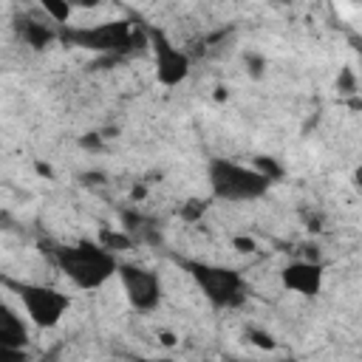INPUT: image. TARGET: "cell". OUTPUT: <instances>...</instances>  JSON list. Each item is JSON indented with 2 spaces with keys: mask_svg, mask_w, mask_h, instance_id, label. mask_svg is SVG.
<instances>
[{
  "mask_svg": "<svg viewBox=\"0 0 362 362\" xmlns=\"http://www.w3.org/2000/svg\"><path fill=\"white\" fill-rule=\"evenodd\" d=\"M14 291H17V300L25 311L28 322L42 331L57 328L71 308V297L45 283H14Z\"/></svg>",
  "mask_w": 362,
  "mask_h": 362,
  "instance_id": "cell-4",
  "label": "cell"
},
{
  "mask_svg": "<svg viewBox=\"0 0 362 362\" xmlns=\"http://www.w3.org/2000/svg\"><path fill=\"white\" fill-rule=\"evenodd\" d=\"M119 283H122V291L130 303V308L141 311V314H150L158 308L161 303V280L153 269H144V266H136V263H119Z\"/></svg>",
  "mask_w": 362,
  "mask_h": 362,
  "instance_id": "cell-7",
  "label": "cell"
},
{
  "mask_svg": "<svg viewBox=\"0 0 362 362\" xmlns=\"http://www.w3.org/2000/svg\"><path fill=\"white\" fill-rule=\"evenodd\" d=\"M246 339H249L252 345L263 348V351H274V345H277L272 334H266V331H257V328H249V331H246Z\"/></svg>",
  "mask_w": 362,
  "mask_h": 362,
  "instance_id": "cell-15",
  "label": "cell"
},
{
  "mask_svg": "<svg viewBox=\"0 0 362 362\" xmlns=\"http://www.w3.org/2000/svg\"><path fill=\"white\" fill-rule=\"evenodd\" d=\"M255 167H257L269 181H277V178L283 175V167H280L274 158H266V156H257V158H255Z\"/></svg>",
  "mask_w": 362,
  "mask_h": 362,
  "instance_id": "cell-14",
  "label": "cell"
},
{
  "mask_svg": "<svg viewBox=\"0 0 362 362\" xmlns=\"http://www.w3.org/2000/svg\"><path fill=\"white\" fill-rule=\"evenodd\" d=\"M204 212H206V201H204V198H189V201L181 204L178 218L187 221V223H198V221L204 218Z\"/></svg>",
  "mask_w": 362,
  "mask_h": 362,
  "instance_id": "cell-13",
  "label": "cell"
},
{
  "mask_svg": "<svg viewBox=\"0 0 362 362\" xmlns=\"http://www.w3.org/2000/svg\"><path fill=\"white\" fill-rule=\"evenodd\" d=\"M28 339L23 320H17L8 308H0V348H23Z\"/></svg>",
  "mask_w": 362,
  "mask_h": 362,
  "instance_id": "cell-9",
  "label": "cell"
},
{
  "mask_svg": "<svg viewBox=\"0 0 362 362\" xmlns=\"http://www.w3.org/2000/svg\"><path fill=\"white\" fill-rule=\"evenodd\" d=\"M354 184H356V187H362V167L354 173Z\"/></svg>",
  "mask_w": 362,
  "mask_h": 362,
  "instance_id": "cell-22",
  "label": "cell"
},
{
  "mask_svg": "<svg viewBox=\"0 0 362 362\" xmlns=\"http://www.w3.org/2000/svg\"><path fill=\"white\" fill-rule=\"evenodd\" d=\"M184 269L201 288V294L215 305V308H235L246 300V283L238 269L218 266V263H204V260H184Z\"/></svg>",
  "mask_w": 362,
  "mask_h": 362,
  "instance_id": "cell-3",
  "label": "cell"
},
{
  "mask_svg": "<svg viewBox=\"0 0 362 362\" xmlns=\"http://www.w3.org/2000/svg\"><path fill=\"white\" fill-rule=\"evenodd\" d=\"M232 249L240 252V255H255L257 252V240L252 235H235L232 238Z\"/></svg>",
  "mask_w": 362,
  "mask_h": 362,
  "instance_id": "cell-16",
  "label": "cell"
},
{
  "mask_svg": "<svg viewBox=\"0 0 362 362\" xmlns=\"http://www.w3.org/2000/svg\"><path fill=\"white\" fill-rule=\"evenodd\" d=\"M65 40L71 45L96 51V54H119L136 45V31L127 20H110L99 25H85V28H68Z\"/></svg>",
  "mask_w": 362,
  "mask_h": 362,
  "instance_id": "cell-5",
  "label": "cell"
},
{
  "mask_svg": "<svg viewBox=\"0 0 362 362\" xmlns=\"http://www.w3.org/2000/svg\"><path fill=\"white\" fill-rule=\"evenodd\" d=\"M158 339H161V345H167V348H173V345H175V334H170V331H161V334H158Z\"/></svg>",
  "mask_w": 362,
  "mask_h": 362,
  "instance_id": "cell-18",
  "label": "cell"
},
{
  "mask_svg": "<svg viewBox=\"0 0 362 362\" xmlns=\"http://www.w3.org/2000/svg\"><path fill=\"white\" fill-rule=\"evenodd\" d=\"M147 42L153 48V65H156V82L164 85V88H175L181 82H187L189 71H192V62H189V54L181 51L175 42L167 40L164 31L158 28H150L147 31Z\"/></svg>",
  "mask_w": 362,
  "mask_h": 362,
  "instance_id": "cell-6",
  "label": "cell"
},
{
  "mask_svg": "<svg viewBox=\"0 0 362 362\" xmlns=\"http://www.w3.org/2000/svg\"><path fill=\"white\" fill-rule=\"evenodd\" d=\"M34 167H37V173H40V175H48V178H51V175H54V170H51V167H48V164H42V161H37V164H34Z\"/></svg>",
  "mask_w": 362,
  "mask_h": 362,
  "instance_id": "cell-20",
  "label": "cell"
},
{
  "mask_svg": "<svg viewBox=\"0 0 362 362\" xmlns=\"http://www.w3.org/2000/svg\"><path fill=\"white\" fill-rule=\"evenodd\" d=\"M337 88H339L342 93H354V90H356V79H354L351 68H342V71H339V76H337Z\"/></svg>",
  "mask_w": 362,
  "mask_h": 362,
  "instance_id": "cell-17",
  "label": "cell"
},
{
  "mask_svg": "<svg viewBox=\"0 0 362 362\" xmlns=\"http://www.w3.org/2000/svg\"><path fill=\"white\" fill-rule=\"evenodd\" d=\"M54 260L59 272L82 291H96L119 274L116 252L105 249L99 240H79V243L59 246L54 252Z\"/></svg>",
  "mask_w": 362,
  "mask_h": 362,
  "instance_id": "cell-1",
  "label": "cell"
},
{
  "mask_svg": "<svg viewBox=\"0 0 362 362\" xmlns=\"http://www.w3.org/2000/svg\"><path fill=\"white\" fill-rule=\"evenodd\" d=\"M23 40H25L31 48H45L48 42H54V40H57V34H54L48 25L28 20V23L23 25Z\"/></svg>",
  "mask_w": 362,
  "mask_h": 362,
  "instance_id": "cell-10",
  "label": "cell"
},
{
  "mask_svg": "<svg viewBox=\"0 0 362 362\" xmlns=\"http://www.w3.org/2000/svg\"><path fill=\"white\" fill-rule=\"evenodd\" d=\"M82 144H85V147H96V144H99V139H96V136H90V139H82Z\"/></svg>",
  "mask_w": 362,
  "mask_h": 362,
  "instance_id": "cell-21",
  "label": "cell"
},
{
  "mask_svg": "<svg viewBox=\"0 0 362 362\" xmlns=\"http://www.w3.org/2000/svg\"><path fill=\"white\" fill-rule=\"evenodd\" d=\"M71 3H74L76 8H96L102 0H71Z\"/></svg>",
  "mask_w": 362,
  "mask_h": 362,
  "instance_id": "cell-19",
  "label": "cell"
},
{
  "mask_svg": "<svg viewBox=\"0 0 362 362\" xmlns=\"http://www.w3.org/2000/svg\"><path fill=\"white\" fill-rule=\"evenodd\" d=\"M206 184L212 198L218 201H257L269 192L274 181H269L255 164H238L232 158H212L206 164Z\"/></svg>",
  "mask_w": 362,
  "mask_h": 362,
  "instance_id": "cell-2",
  "label": "cell"
},
{
  "mask_svg": "<svg viewBox=\"0 0 362 362\" xmlns=\"http://www.w3.org/2000/svg\"><path fill=\"white\" fill-rule=\"evenodd\" d=\"M105 249H110V252H124V249H130V235H124V232H119V229H110V226H102L99 229V238H96Z\"/></svg>",
  "mask_w": 362,
  "mask_h": 362,
  "instance_id": "cell-11",
  "label": "cell"
},
{
  "mask_svg": "<svg viewBox=\"0 0 362 362\" xmlns=\"http://www.w3.org/2000/svg\"><path fill=\"white\" fill-rule=\"evenodd\" d=\"M277 3H291V0H277Z\"/></svg>",
  "mask_w": 362,
  "mask_h": 362,
  "instance_id": "cell-23",
  "label": "cell"
},
{
  "mask_svg": "<svg viewBox=\"0 0 362 362\" xmlns=\"http://www.w3.org/2000/svg\"><path fill=\"white\" fill-rule=\"evenodd\" d=\"M280 286L300 297H317L325 286V269L320 260L297 257L280 269Z\"/></svg>",
  "mask_w": 362,
  "mask_h": 362,
  "instance_id": "cell-8",
  "label": "cell"
},
{
  "mask_svg": "<svg viewBox=\"0 0 362 362\" xmlns=\"http://www.w3.org/2000/svg\"><path fill=\"white\" fill-rule=\"evenodd\" d=\"M40 6H42V11H45L54 23H68L71 14H74V8H76L71 0H40Z\"/></svg>",
  "mask_w": 362,
  "mask_h": 362,
  "instance_id": "cell-12",
  "label": "cell"
}]
</instances>
